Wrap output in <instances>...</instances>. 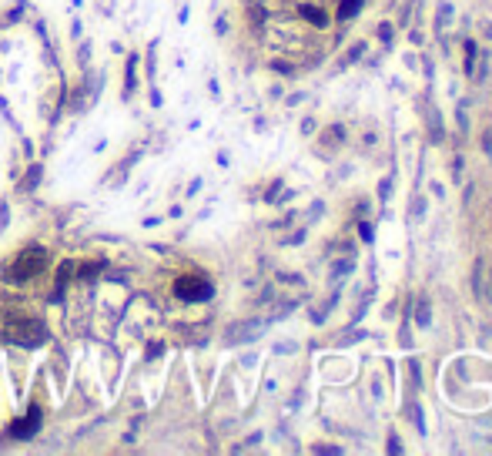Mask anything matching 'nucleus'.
<instances>
[{
    "label": "nucleus",
    "instance_id": "f257e3e1",
    "mask_svg": "<svg viewBox=\"0 0 492 456\" xmlns=\"http://www.w3.org/2000/svg\"><path fill=\"white\" fill-rule=\"evenodd\" d=\"M44 268H47V252L41 245H34V248H27V252L17 258V265L7 272V282H11V285H21V282H27L31 275L44 272Z\"/></svg>",
    "mask_w": 492,
    "mask_h": 456
},
{
    "label": "nucleus",
    "instance_id": "f03ea898",
    "mask_svg": "<svg viewBox=\"0 0 492 456\" xmlns=\"http://www.w3.org/2000/svg\"><path fill=\"white\" fill-rule=\"evenodd\" d=\"M7 339L11 343H21V345H41L47 339V329L41 323H31V319H11L7 325Z\"/></svg>",
    "mask_w": 492,
    "mask_h": 456
},
{
    "label": "nucleus",
    "instance_id": "7ed1b4c3",
    "mask_svg": "<svg viewBox=\"0 0 492 456\" xmlns=\"http://www.w3.org/2000/svg\"><path fill=\"white\" fill-rule=\"evenodd\" d=\"M175 295L185 302H208L211 295H215V289H211L208 278H191V275H181L175 282Z\"/></svg>",
    "mask_w": 492,
    "mask_h": 456
},
{
    "label": "nucleus",
    "instance_id": "20e7f679",
    "mask_svg": "<svg viewBox=\"0 0 492 456\" xmlns=\"http://www.w3.org/2000/svg\"><path fill=\"white\" fill-rule=\"evenodd\" d=\"M41 420H44V416H41V410L34 406V410L27 412L24 420L11 423V436H14V440H31V436L37 433V430H41Z\"/></svg>",
    "mask_w": 492,
    "mask_h": 456
},
{
    "label": "nucleus",
    "instance_id": "39448f33",
    "mask_svg": "<svg viewBox=\"0 0 492 456\" xmlns=\"http://www.w3.org/2000/svg\"><path fill=\"white\" fill-rule=\"evenodd\" d=\"M298 14H302V17H305L312 27H318V31H325L328 24H332V17H328L322 7H315V4H302V7H298Z\"/></svg>",
    "mask_w": 492,
    "mask_h": 456
},
{
    "label": "nucleus",
    "instance_id": "423d86ee",
    "mask_svg": "<svg viewBox=\"0 0 492 456\" xmlns=\"http://www.w3.org/2000/svg\"><path fill=\"white\" fill-rule=\"evenodd\" d=\"M365 7V0H339V21H349Z\"/></svg>",
    "mask_w": 492,
    "mask_h": 456
},
{
    "label": "nucleus",
    "instance_id": "0eeeda50",
    "mask_svg": "<svg viewBox=\"0 0 492 456\" xmlns=\"http://www.w3.org/2000/svg\"><path fill=\"white\" fill-rule=\"evenodd\" d=\"M71 272H74V262H61V272H57V295H61V289L67 285Z\"/></svg>",
    "mask_w": 492,
    "mask_h": 456
},
{
    "label": "nucleus",
    "instance_id": "6e6552de",
    "mask_svg": "<svg viewBox=\"0 0 492 456\" xmlns=\"http://www.w3.org/2000/svg\"><path fill=\"white\" fill-rule=\"evenodd\" d=\"M101 268H104V262H88V265L77 268V275H81V278H94V275L101 272Z\"/></svg>",
    "mask_w": 492,
    "mask_h": 456
},
{
    "label": "nucleus",
    "instance_id": "1a4fd4ad",
    "mask_svg": "<svg viewBox=\"0 0 492 456\" xmlns=\"http://www.w3.org/2000/svg\"><path fill=\"white\" fill-rule=\"evenodd\" d=\"M416 323L426 329L429 323H432V315H429V302H419V309H416Z\"/></svg>",
    "mask_w": 492,
    "mask_h": 456
},
{
    "label": "nucleus",
    "instance_id": "9d476101",
    "mask_svg": "<svg viewBox=\"0 0 492 456\" xmlns=\"http://www.w3.org/2000/svg\"><path fill=\"white\" fill-rule=\"evenodd\" d=\"M359 235H362V242H372V238H375L372 222H359Z\"/></svg>",
    "mask_w": 492,
    "mask_h": 456
},
{
    "label": "nucleus",
    "instance_id": "9b49d317",
    "mask_svg": "<svg viewBox=\"0 0 492 456\" xmlns=\"http://www.w3.org/2000/svg\"><path fill=\"white\" fill-rule=\"evenodd\" d=\"M362 54H365V41H359V44H355V47L349 51V54H345V64H352V61H359Z\"/></svg>",
    "mask_w": 492,
    "mask_h": 456
},
{
    "label": "nucleus",
    "instance_id": "f8f14e48",
    "mask_svg": "<svg viewBox=\"0 0 492 456\" xmlns=\"http://www.w3.org/2000/svg\"><path fill=\"white\" fill-rule=\"evenodd\" d=\"M472 289L482 292V258H476V272H472Z\"/></svg>",
    "mask_w": 492,
    "mask_h": 456
},
{
    "label": "nucleus",
    "instance_id": "ddd939ff",
    "mask_svg": "<svg viewBox=\"0 0 492 456\" xmlns=\"http://www.w3.org/2000/svg\"><path fill=\"white\" fill-rule=\"evenodd\" d=\"M379 37H382L385 44H389V41H392V37H395V27H392V24H389V21H385V24H379Z\"/></svg>",
    "mask_w": 492,
    "mask_h": 456
},
{
    "label": "nucleus",
    "instance_id": "4468645a",
    "mask_svg": "<svg viewBox=\"0 0 492 456\" xmlns=\"http://www.w3.org/2000/svg\"><path fill=\"white\" fill-rule=\"evenodd\" d=\"M352 268H355V262H352V258H345L342 265H335V268H332V275H335V278H339V275H349Z\"/></svg>",
    "mask_w": 492,
    "mask_h": 456
},
{
    "label": "nucleus",
    "instance_id": "2eb2a0df",
    "mask_svg": "<svg viewBox=\"0 0 492 456\" xmlns=\"http://www.w3.org/2000/svg\"><path fill=\"white\" fill-rule=\"evenodd\" d=\"M37 181H41V168L34 165V168H31V175H27V178H24V188H34V185H37Z\"/></svg>",
    "mask_w": 492,
    "mask_h": 456
},
{
    "label": "nucleus",
    "instance_id": "dca6fc26",
    "mask_svg": "<svg viewBox=\"0 0 492 456\" xmlns=\"http://www.w3.org/2000/svg\"><path fill=\"white\" fill-rule=\"evenodd\" d=\"M134 64H138V57H131V61H128V94L134 91Z\"/></svg>",
    "mask_w": 492,
    "mask_h": 456
},
{
    "label": "nucleus",
    "instance_id": "f3484780",
    "mask_svg": "<svg viewBox=\"0 0 492 456\" xmlns=\"http://www.w3.org/2000/svg\"><path fill=\"white\" fill-rule=\"evenodd\" d=\"M482 151L492 155V124H489V131H486V138H482Z\"/></svg>",
    "mask_w": 492,
    "mask_h": 456
},
{
    "label": "nucleus",
    "instance_id": "a211bd4d",
    "mask_svg": "<svg viewBox=\"0 0 492 456\" xmlns=\"http://www.w3.org/2000/svg\"><path fill=\"white\" fill-rule=\"evenodd\" d=\"M389 191H392V178H385L382 185H379V195H382V201L389 198Z\"/></svg>",
    "mask_w": 492,
    "mask_h": 456
},
{
    "label": "nucleus",
    "instance_id": "6ab92c4d",
    "mask_svg": "<svg viewBox=\"0 0 492 456\" xmlns=\"http://www.w3.org/2000/svg\"><path fill=\"white\" fill-rule=\"evenodd\" d=\"M275 71H278V74H292V67H288V64H285V61H275Z\"/></svg>",
    "mask_w": 492,
    "mask_h": 456
},
{
    "label": "nucleus",
    "instance_id": "aec40b11",
    "mask_svg": "<svg viewBox=\"0 0 492 456\" xmlns=\"http://www.w3.org/2000/svg\"><path fill=\"white\" fill-rule=\"evenodd\" d=\"M252 21H255V24H262V21H265V7H255V11H252Z\"/></svg>",
    "mask_w": 492,
    "mask_h": 456
},
{
    "label": "nucleus",
    "instance_id": "412c9836",
    "mask_svg": "<svg viewBox=\"0 0 492 456\" xmlns=\"http://www.w3.org/2000/svg\"><path fill=\"white\" fill-rule=\"evenodd\" d=\"M389 450H392V453H402V443H399V436H392V440H389Z\"/></svg>",
    "mask_w": 492,
    "mask_h": 456
}]
</instances>
